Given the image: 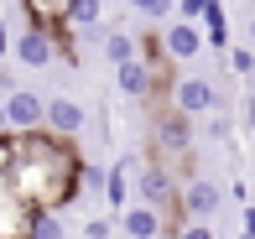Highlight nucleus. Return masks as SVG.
<instances>
[{
  "label": "nucleus",
  "instance_id": "obj_1",
  "mask_svg": "<svg viewBox=\"0 0 255 239\" xmlns=\"http://www.w3.org/2000/svg\"><path fill=\"white\" fill-rule=\"evenodd\" d=\"M78 172L84 156L73 141L52 130H26L10 135V192L37 213H57L78 198Z\"/></svg>",
  "mask_w": 255,
  "mask_h": 239
},
{
  "label": "nucleus",
  "instance_id": "obj_2",
  "mask_svg": "<svg viewBox=\"0 0 255 239\" xmlns=\"http://www.w3.org/2000/svg\"><path fill=\"white\" fill-rule=\"evenodd\" d=\"M193 135H198V130H193L188 115H177L172 104H161L156 109V125H151V156L167 161V166H177L182 156L193 151Z\"/></svg>",
  "mask_w": 255,
  "mask_h": 239
},
{
  "label": "nucleus",
  "instance_id": "obj_3",
  "mask_svg": "<svg viewBox=\"0 0 255 239\" xmlns=\"http://www.w3.org/2000/svg\"><path fill=\"white\" fill-rule=\"evenodd\" d=\"M167 104L177 109V115L198 120V115H214V109H224V94H219V83H214V78H203V73H188V78H177V83H172Z\"/></svg>",
  "mask_w": 255,
  "mask_h": 239
},
{
  "label": "nucleus",
  "instance_id": "obj_4",
  "mask_svg": "<svg viewBox=\"0 0 255 239\" xmlns=\"http://www.w3.org/2000/svg\"><path fill=\"white\" fill-rule=\"evenodd\" d=\"M177 166H167V161H141V172H135V203H146V208H156V213H167L172 203H177Z\"/></svg>",
  "mask_w": 255,
  "mask_h": 239
},
{
  "label": "nucleus",
  "instance_id": "obj_5",
  "mask_svg": "<svg viewBox=\"0 0 255 239\" xmlns=\"http://www.w3.org/2000/svg\"><path fill=\"white\" fill-rule=\"evenodd\" d=\"M47 120V99L31 94V88H10L5 94V130L10 135H26V130H42Z\"/></svg>",
  "mask_w": 255,
  "mask_h": 239
},
{
  "label": "nucleus",
  "instance_id": "obj_6",
  "mask_svg": "<svg viewBox=\"0 0 255 239\" xmlns=\"http://www.w3.org/2000/svg\"><path fill=\"white\" fill-rule=\"evenodd\" d=\"M177 203H182V213H188V224H208L219 208H224V192H219L208 177H188L177 187Z\"/></svg>",
  "mask_w": 255,
  "mask_h": 239
},
{
  "label": "nucleus",
  "instance_id": "obj_7",
  "mask_svg": "<svg viewBox=\"0 0 255 239\" xmlns=\"http://www.w3.org/2000/svg\"><path fill=\"white\" fill-rule=\"evenodd\" d=\"M84 125H89V109L78 104V99H68V94H52L47 99V120H42V130L73 141V135H84Z\"/></svg>",
  "mask_w": 255,
  "mask_h": 239
},
{
  "label": "nucleus",
  "instance_id": "obj_8",
  "mask_svg": "<svg viewBox=\"0 0 255 239\" xmlns=\"http://www.w3.org/2000/svg\"><path fill=\"white\" fill-rule=\"evenodd\" d=\"M115 78H120V94L130 99V104H146V99H156V94H161V88H156V78H151V68H146L141 58L120 63V68H115Z\"/></svg>",
  "mask_w": 255,
  "mask_h": 239
},
{
  "label": "nucleus",
  "instance_id": "obj_9",
  "mask_svg": "<svg viewBox=\"0 0 255 239\" xmlns=\"http://www.w3.org/2000/svg\"><path fill=\"white\" fill-rule=\"evenodd\" d=\"M16 58L26 63V68H52V58H57L52 31H47V26H26V31L16 37Z\"/></svg>",
  "mask_w": 255,
  "mask_h": 239
},
{
  "label": "nucleus",
  "instance_id": "obj_10",
  "mask_svg": "<svg viewBox=\"0 0 255 239\" xmlns=\"http://www.w3.org/2000/svg\"><path fill=\"white\" fill-rule=\"evenodd\" d=\"M161 47H167L172 63H188V58H198V52H203V31L193 26V21H172V26L161 31Z\"/></svg>",
  "mask_w": 255,
  "mask_h": 239
},
{
  "label": "nucleus",
  "instance_id": "obj_11",
  "mask_svg": "<svg viewBox=\"0 0 255 239\" xmlns=\"http://www.w3.org/2000/svg\"><path fill=\"white\" fill-rule=\"evenodd\" d=\"M135 172H141V161L135 156H120V161L110 166V177H104V203H110L115 213L130 203V187H135Z\"/></svg>",
  "mask_w": 255,
  "mask_h": 239
},
{
  "label": "nucleus",
  "instance_id": "obj_12",
  "mask_svg": "<svg viewBox=\"0 0 255 239\" xmlns=\"http://www.w3.org/2000/svg\"><path fill=\"white\" fill-rule=\"evenodd\" d=\"M115 224H120L130 239H161V213L146 208V203H125V208L115 213Z\"/></svg>",
  "mask_w": 255,
  "mask_h": 239
},
{
  "label": "nucleus",
  "instance_id": "obj_13",
  "mask_svg": "<svg viewBox=\"0 0 255 239\" xmlns=\"http://www.w3.org/2000/svg\"><path fill=\"white\" fill-rule=\"evenodd\" d=\"M99 16H104V0H73V10H68V21H63V26L73 31V37H94V42H104Z\"/></svg>",
  "mask_w": 255,
  "mask_h": 239
},
{
  "label": "nucleus",
  "instance_id": "obj_14",
  "mask_svg": "<svg viewBox=\"0 0 255 239\" xmlns=\"http://www.w3.org/2000/svg\"><path fill=\"white\" fill-rule=\"evenodd\" d=\"M26 5V26H47L57 31L68 21V10H73V0H21Z\"/></svg>",
  "mask_w": 255,
  "mask_h": 239
},
{
  "label": "nucleus",
  "instance_id": "obj_15",
  "mask_svg": "<svg viewBox=\"0 0 255 239\" xmlns=\"http://www.w3.org/2000/svg\"><path fill=\"white\" fill-rule=\"evenodd\" d=\"M99 47H104V58H110L115 68L135 58V37H130V31H104V42H99Z\"/></svg>",
  "mask_w": 255,
  "mask_h": 239
},
{
  "label": "nucleus",
  "instance_id": "obj_16",
  "mask_svg": "<svg viewBox=\"0 0 255 239\" xmlns=\"http://www.w3.org/2000/svg\"><path fill=\"white\" fill-rule=\"evenodd\" d=\"M26 239H68V224L57 213H31V234Z\"/></svg>",
  "mask_w": 255,
  "mask_h": 239
},
{
  "label": "nucleus",
  "instance_id": "obj_17",
  "mask_svg": "<svg viewBox=\"0 0 255 239\" xmlns=\"http://www.w3.org/2000/svg\"><path fill=\"white\" fill-rule=\"evenodd\" d=\"M104 177H110L104 166H89V161H84V172H78V192H94V198H104Z\"/></svg>",
  "mask_w": 255,
  "mask_h": 239
},
{
  "label": "nucleus",
  "instance_id": "obj_18",
  "mask_svg": "<svg viewBox=\"0 0 255 239\" xmlns=\"http://www.w3.org/2000/svg\"><path fill=\"white\" fill-rule=\"evenodd\" d=\"M224 63L235 68L240 78H250V73H255V47H229V52H224Z\"/></svg>",
  "mask_w": 255,
  "mask_h": 239
},
{
  "label": "nucleus",
  "instance_id": "obj_19",
  "mask_svg": "<svg viewBox=\"0 0 255 239\" xmlns=\"http://www.w3.org/2000/svg\"><path fill=\"white\" fill-rule=\"evenodd\" d=\"M172 5H177V0H130V10H141V16H151V21H167Z\"/></svg>",
  "mask_w": 255,
  "mask_h": 239
},
{
  "label": "nucleus",
  "instance_id": "obj_20",
  "mask_svg": "<svg viewBox=\"0 0 255 239\" xmlns=\"http://www.w3.org/2000/svg\"><path fill=\"white\" fill-rule=\"evenodd\" d=\"M203 5H208V0H177V5H172V16H177V21H193V26H198Z\"/></svg>",
  "mask_w": 255,
  "mask_h": 239
},
{
  "label": "nucleus",
  "instance_id": "obj_21",
  "mask_svg": "<svg viewBox=\"0 0 255 239\" xmlns=\"http://www.w3.org/2000/svg\"><path fill=\"white\" fill-rule=\"evenodd\" d=\"M208 141H224V135H229V115H224V109H214V115H208Z\"/></svg>",
  "mask_w": 255,
  "mask_h": 239
},
{
  "label": "nucleus",
  "instance_id": "obj_22",
  "mask_svg": "<svg viewBox=\"0 0 255 239\" xmlns=\"http://www.w3.org/2000/svg\"><path fill=\"white\" fill-rule=\"evenodd\" d=\"M177 239H219V234H214V224H182Z\"/></svg>",
  "mask_w": 255,
  "mask_h": 239
},
{
  "label": "nucleus",
  "instance_id": "obj_23",
  "mask_svg": "<svg viewBox=\"0 0 255 239\" xmlns=\"http://www.w3.org/2000/svg\"><path fill=\"white\" fill-rule=\"evenodd\" d=\"M110 229H115L110 219H89L84 224V239H110Z\"/></svg>",
  "mask_w": 255,
  "mask_h": 239
},
{
  "label": "nucleus",
  "instance_id": "obj_24",
  "mask_svg": "<svg viewBox=\"0 0 255 239\" xmlns=\"http://www.w3.org/2000/svg\"><path fill=\"white\" fill-rule=\"evenodd\" d=\"M240 219H245V234L255 239V203H245V213H240Z\"/></svg>",
  "mask_w": 255,
  "mask_h": 239
},
{
  "label": "nucleus",
  "instance_id": "obj_25",
  "mask_svg": "<svg viewBox=\"0 0 255 239\" xmlns=\"http://www.w3.org/2000/svg\"><path fill=\"white\" fill-rule=\"evenodd\" d=\"M10 88H16V83H10V68H5V63H0V99H5V94H10Z\"/></svg>",
  "mask_w": 255,
  "mask_h": 239
},
{
  "label": "nucleus",
  "instance_id": "obj_26",
  "mask_svg": "<svg viewBox=\"0 0 255 239\" xmlns=\"http://www.w3.org/2000/svg\"><path fill=\"white\" fill-rule=\"evenodd\" d=\"M5 52H10V31H5V21H0V63H5Z\"/></svg>",
  "mask_w": 255,
  "mask_h": 239
},
{
  "label": "nucleus",
  "instance_id": "obj_27",
  "mask_svg": "<svg viewBox=\"0 0 255 239\" xmlns=\"http://www.w3.org/2000/svg\"><path fill=\"white\" fill-rule=\"evenodd\" d=\"M245 125H255V94L245 99Z\"/></svg>",
  "mask_w": 255,
  "mask_h": 239
},
{
  "label": "nucleus",
  "instance_id": "obj_28",
  "mask_svg": "<svg viewBox=\"0 0 255 239\" xmlns=\"http://www.w3.org/2000/svg\"><path fill=\"white\" fill-rule=\"evenodd\" d=\"M0 135H5V99H0Z\"/></svg>",
  "mask_w": 255,
  "mask_h": 239
},
{
  "label": "nucleus",
  "instance_id": "obj_29",
  "mask_svg": "<svg viewBox=\"0 0 255 239\" xmlns=\"http://www.w3.org/2000/svg\"><path fill=\"white\" fill-rule=\"evenodd\" d=\"M245 31H250V47H255V16H250V26H245Z\"/></svg>",
  "mask_w": 255,
  "mask_h": 239
},
{
  "label": "nucleus",
  "instance_id": "obj_30",
  "mask_svg": "<svg viewBox=\"0 0 255 239\" xmlns=\"http://www.w3.org/2000/svg\"><path fill=\"white\" fill-rule=\"evenodd\" d=\"M115 5H130V0H115Z\"/></svg>",
  "mask_w": 255,
  "mask_h": 239
},
{
  "label": "nucleus",
  "instance_id": "obj_31",
  "mask_svg": "<svg viewBox=\"0 0 255 239\" xmlns=\"http://www.w3.org/2000/svg\"><path fill=\"white\" fill-rule=\"evenodd\" d=\"M240 239H250V234H240Z\"/></svg>",
  "mask_w": 255,
  "mask_h": 239
},
{
  "label": "nucleus",
  "instance_id": "obj_32",
  "mask_svg": "<svg viewBox=\"0 0 255 239\" xmlns=\"http://www.w3.org/2000/svg\"><path fill=\"white\" fill-rule=\"evenodd\" d=\"M0 5H5V0H0Z\"/></svg>",
  "mask_w": 255,
  "mask_h": 239
}]
</instances>
